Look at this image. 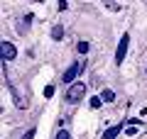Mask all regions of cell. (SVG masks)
Returning a JSON list of instances; mask_svg holds the SVG:
<instances>
[{
	"label": "cell",
	"instance_id": "52a82bcc",
	"mask_svg": "<svg viewBox=\"0 0 147 139\" xmlns=\"http://www.w3.org/2000/svg\"><path fill=\"white\" fill-rule=\"evenodd\" d=\"M100 98H103V103H113V100H115V90H110V88H105V90L100 93Z\"/></svg>",
	"mask_w": 147,
	"mask_h": 139
},
{
	"label": "cell",
	"instance_id": "277c9868",
	"mask_svg": "<svg viewBox=\"0 0 147 139\" xmlns=\"http://www.w3.org/2000/svg\"><path fill=\"white\" fill-rule=\"evenodd\" d=\"M0 54H3V61H12V59L17 56V49H15L12 41L3 39V41H0Z\"/></svg>",
	"mask_w": 147,
	"mask_h": 139
},
{
	"label": "cell",
	"instance_id": "8fae6325",
	"mask_svg": "<svg viewBox=\"0 0 147 139\" xmlns=\"http://www.w3.org/2000/svg\"><path fill=\"white\" fill-rule=\"evenodd\" d=\"M54 139H71V134H69L66 129H59V132L54 134Z\"/></svg>",
	"mask_w": 147,
	"mask_h": 139
},
{
	"label": "cell",
	"instance_id": "6da1fadb",
	"mask_svg": "<svg viewBox=\"0 0 147 139\" xmlns=\"http://www.w3.org/2000/svg\"><path fill=\"white\" fill-rule=\"evenodd\" d=\"M84 95H86V86L84 83H71L69 86V90H66V103H81L84 100Z\"/></svg>",
	"mask_w": 147,
	"mask_h": 139
},
{
	"label": "cell",
	"instance_id": "ba28073f",
	"mask_svg": "<svg viewBox=\"0 0 147 139\" xmlns=\"http://www.w3.org/2000/svg\"><path fill=\"white\" fill-rule=\"evenodd\" d=\"M61 37H64V27H61V25H54V27H52V39L59 41Z\"/></svg>",
	"mask_w": 147,
	"mask_h": 139
},
{
	"label": "cell",
	"instance_id": "7c38bea8",
	"mask_svg": "<svg viewBox=\"0 0 147 139\" xmlns=\"http://www.w3.org/2000/svg\"><path fill=\"white\" fill-rule=\"evenodd\" d=\"M100 105H103V98H100V95H98V98H91V108H93V110H98Z\"/></svg>",
	"mask_w": 147,
	"mask_h": 139
},
{
	"label": "cell",
	"instance_id": "7a4b0ae2",
	"mask_svg": "<svg viewBox=\"0 0 147 139\" xmlns=\"http://www.w3.org/2000/svg\"><path fill=\"white\" fill-rule=\"evenodd\" d=\"M127 46H130V34H123L120 41H118V49H115V66H123V61H125L127 56Z\"/></svg>",
	"mask_w": 147,
	"mask_h": 139
},
{
	"label": "cell",
	"instance_id": "5bb4252c",
	"mask_svg": "<svg viewBox=\"0 0 147 139\" xmlns=\"http://www.w3.org/2000/svg\"><path fill=\"white\" fill-rule=\"evenodd\" d=\"M52 95H54V86H47L44 88V98H52Z\"/></svg>",
	"mask_w": 147,
	"mask_h": 139
},
{
	"label": "cell",
	"instance_id": "3957f363",
	"mask_svg": "<svg viewBox=\"0 0 147 139\" xmlns=\"http://www.w3.org/2000/svg\"><path fill=\"white\" fill-rule=\"evenodd\" d=\"M81 66H84V61H74L71 66H69L66 71H64V76H61V81L66 83V86H71V83H76V81H74V78L79 76V71H81Z\"/></svg>",
	"mask_w": 147,
	"mask_h": 139
},
{
	"label": "cell",
	"instance_id": "30bf717a",
	"mask_svg": "<svg viewBox=\"0 0 147 139\" xmlns=\"http://www.w3.org/2000/svg\"><path fill=\"white\" fill-rule=\"evenodd\" d=\"M34 137H37V127H30L25 134H22V139H34Z\"/></svg>",
	"mask_w": 147,
	"mask_h": 139
},
{
	"label": "cell",
	"instance_id": "9c48e42d",
	"mask_svg": "<svg viewBox=\"0 0 147 139\" xmlns=\"http://www.w3.org/2000/svg\"><path fill=\"white\" fill-rule=\"evenodd\" d=\"M88 49H91L88 41H79V44H76V51L79 54H88Z\"/></svg>",
	"mask_w": 147,
	"mask_h": 139
},
{
	"label": "cell",
	"instance_id": "4fadbf2b",
	"mask_svg": "<svg viewBox=\"0 0 147 139\" xmlns=\"http://www.w3.org/2000/svg\"><path fill=\"white\" fill-rule=\"evenodd\" d=\"M105 7H110V10H120V5L113 3V0H105Z\"/></svg>",
	"mask_w": 147,
	"mask_h": 139
},
{
	"label": "cell",
	"instance_id": "5b68a950",
	"mask_svg": "<svg viewBox=\"0 0 147 139\" xmlns=\"http://www.w3.org/2000/svg\"><path fill=\"white\" fill-rule=\"evenodd\" d=\"M32 20H34V17H32V15H25V17H22L20 22H17V32H20V34H27V29H30Z\"/></svg>",
	"mask_w": 147,
	"mask_h": 139
},
{
	"label": "cell",
	"instance_id": "8992f818",
	"mask_svg": "<svg viewBox=\"0 0 147 139\" xmlns=\"http://www.w3.org/2000/svg\"><path fill=\"white\" fill-rule=\"evenodd\" d=\"M120 132H123V122H120V124H113V127H108V129L103 132V139H115Z\"/></svg>",
	"mask_w": 147,
	"mask_h": 139
}]
</instances>
